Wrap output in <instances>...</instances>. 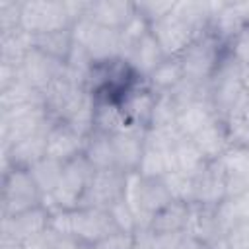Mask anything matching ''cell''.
Here are the masks:
<instances>
[{
	"label": "cell",
	"mask_w": 249,
	"mask_h": 249,
	"mask_svg": "<svg viewBox=\"0 0 249 249\" xmlns=\"http://www.w3.org/2000/svg\"><path fill=\"white\" fill-rule=\"evenodd\" d=\"M2 218H10L43 204V195L25 167L2 169Z\"/></svg>",
	"instance_id": "5b68a950"
},
{
	"label": "cell",
	"mask_w": 249,
	"mask_h": 249,
	"mask_svg": "<svg viewBox=\"0 0 249 249\" xmlns=\"http://www.w3.org/2000/svg\"><path fill=\"white\" fill-rule=\"evenodd\" d=\"M243 66H239L228 53L220 60L216 72L208 82V99L218 117L226 119L247 97L243 93Z\"/></svg>",
	"instance_id": "3957f363"
},
{
	"label": "cell",
	"mask_w": 249,
	"mask_h": 249,
	"mask_svg": "<svg viewBox=\"0 0 249 249\" xmlns=\"http://www.w3.org/2000/svg\"><path fill=\"white\" fill-rule=\"evenodd\" d=\"M31 47V35L21 29L0 33V62L19 66Z\"/></svg>",
	"instance_id": "f1b7e54d"
},
{
	"label": "cell",
	"mask_w": 249,
	"mask_h": 249,
	"mask_svg": "<svg viewBox=\"0 0 249 249\" xmlns=\"http://www.w3.org/2000/svg\"><path fill=\"white\" fill-rule=\"evenodd\" d=\"M233 111H239V113L243 115V119L247 121V124H249V101H247V99H245L237 109H233Z\"/></svg>",
	"instance_id": "60d3db41"
},
{
	"label": "cell",
	"mask_w": 249,
	"mask_h": 249,
	"mask_svg": "<svg viewBox=\"0 0 249 249\" xmlns=\"http://www.w3.org/2000/svg\"><path fill=\"white\" fill-rule=\"evenodd\" d=\"M185 80L183 66L179 58H165L148 78L146 84L156 91V93H171L181 86Z\"/></svg>",
	"instance_id": "484cf974"
},
{
	"label": "cell",
	"mask_w": 249,
	"mask_h": 249,
	"mask_svg": "<svg viewBox=\"0 0 249 249\" xmlns=\"http://www.w3.org/2000/svg\"><path fill=\"white\" fill-rule=\"evenodd\" d=\"M62 169H64L62 161H56V160L47 158V156L29 167V173L33 175L43 198L49 196L56 189V185H58V181L62 177Z\"/></svg>",
	"instance_id": "4dcf8cb0"
},
{
	"label": "cell",
	"mask_w": 249,
	"mask_h": 249,
	"mask_svg": "<svg viewBox=\"0 0 249 249\" xmlns=\"http://www.w3.org/2000/svg\"><path fill=\"white\" fill-rule=\"evenodd\" d=\"M74 43L80 45L93 62L121 56V35L115 29L97 25L88 18H80L72 25Z\"/></svg>",
	"instance_id": "9c48e42d"
},
{
	"label": "cell",
	"mask_w": 249,
	"mask_h": 249,
	"mask_svg": "<svg viewBox=\"0 0 249 249\" xmlns=\"http://www.w3.org/2000/svg\"><path fill=\"white\" fill-rule=\"evenodd\" d=\"M64 72V62L45 54L43 51L31 47L27 54L23 56L19 64V78L27 82L33 89L39 93H45V89Z\"/></svg>",
	"instance_id": "7c38bea8"
},
{
	"label": "cell",
	"mask_w": 249,
	"mask_h": 249,
	"mask_svg": "<svg viewBox=\"0 0 249 249\" xmlns=\"http://www.w3.org/2000/svg\"><path fill=\"white\" fill-rule=\"evenodd\" d=\"M243 93H245V97H247V101H249V68H245L243 70Z\"/></svg>",
	"instance_id": "b9f144b4"
},
{
	"label": "cell",
	"mask_w": 249,
	"mask_h": 249,
	"mask_svg": "<svg viewBox=\"0 0 249 249\" xmlns=\"http://www.w3.org/2000/svg\"><path fill=\"white\" fill-rule=\"evenodd\" d=\"M39 101H45L43 93L33 89L21 78H18L8 88L0 89V111H10V109H16V107H23V105L39 103Z\"/></svg>",
	"instance_id": "f546056e"
},
{
	"label": "cell",
	"mask_w": 249,
	"mask_h": 249,
	"mask_svg": "<svg viewBox=\"0 0 249 249\" xmlns=\"http://www.w3.org/2000/svg\"><path fill=\"white\" fill-rule=\"evenodd\" d=\"M19 18H21V2H12V0L0 2V33L19 29Z\"/></svg>",
	"instance_id": "8d00e7d4"
},
{
	"label": "cell",
	"mask_w": 249,
	"mask_h": 249,
	"mask_svg": "<svg viewBox=\"0 0 249 249\" xmlns=\"http://www.w3.org/2000/svg\"><path fill=\"white\" fill-rule=\"evenodd\" d=\"M124 177L126 173L119 167L111 169H95L80 206H95V208H109L113 202L123 198L124 191Z\"/></svg>",
	"instance_id": "8fae6325"
},
{
	"label": "cell",
	"mask_w": 249,
	"mask_h": 249,
	"mask_svg": "<svg viewBox=\"0 0 249 249\" xmlns=\"http://www.w3.org/2000/svg\"><path fill=\"white\" fill-rule=\"evenodd\" d=\"M173 160H175V171H181L191 177H196L198 173H202L204 167L210 163L202 156V152L196 148V144L187 136H181L173 144Z\"/></svg>",
	"instance_id": "d4e9b609"
},
{
	"label": "cell",
	"mask_w": 249,
	"mask_h": 249,
	"mask_svg": "<svg viewBox=\"0 0 249 249\" xmlns=\"http://www.w3.org/2000/svg\"><path fill=\"white\" fill-rule=\"evenodd\" d=\"M179 113V103L173 97V93H158L154 111H152V121L148 128H171L175 126Z\"/></svg>",
	"instance_id": "1f68e13d"
},
{
	"label": "cell",
	"mask_w": 249,
	"mask_h": 249,
	"mask_svg": "<svg viewBox=\"0 0 249 249\" xmlns=\"http://www.w3.org/2000/svg\"><path fill=\"white\" fill-rule=\"evenodd\" d=\"M136 12L152 25L173 12L175 2L173 0H150V2H134Z\"/></svg>",
	"instance_id": "d590c367"
},
{
	"label": "cell",
	"mask_w": 249,
	"mask_h": 249,
	"mask_svg": "<svg viewBox=\"0 0 249 249\" xmlns=\"http://www.w3.org/2000/svg\"><path fill=\"white\" fill-rule=\"evenodd\" d=\"M214 117H218V115H216L210 99L208 97H198V99H193V101H187V103L179 105L175 126L183 136L193 138Z\"/></svg>",
	"instance_id": "44dd1931"
},
{
	"label": "cell",
	"mask_w": 249,
	"mask_h": 249,
	"mask_svg": "<svg viewBox=\"0 0 249 249\" xmlns=\"http://www.w3.org/2000/svg\"><path fill=\"white\" fill-rule=\"evenodd\" d=\"M130 126L132 124L126 121L117 99L95 97V109H93V130L95 132H103L111 136Z\"/></svg>",
	"instance_id": "603a6c76"
},
{
	"label": "cell",
	"mask_w": 249,
	"mask_h": 249,
	"mask_svg": "<svg viewBox=\"0 0 249 249\" xmlns=\"http://www.w3.org/2000/svg\"><path fill=\"white\" fill-rule=\"evenodd\" d=\"M158 93L146 84V80H136L117 101L132 126L148 128L152 121V111L156 105Z\"/></svg>",
	"instance_id": "4fadbf2b"
},
{
	"label": "cell",
	"mask_w": 249,
	"mask_h": 249,
	"mask_svg": "<svg viewBox=\"0 0 249 249\" xmlns=\"http://www.w3.org/2000/svg\"><path fill=\"white\" fill-rule=\"evenodd\" d=\"M226 53L243 68H249V21L226 43Z\"/></svg>",
	"instance_id": "836d02e7"
},
{
	"label": "cell",
	"mask_w": 249,
	"mask_h": 249,
	"mask_svg": "<svg viewBox=\"0 0 249 249\" xmlns=\"http://www.w3.org/2000/svg\"><path fill=\"white\" fill-rule=\"evenodd\" d=\"M109 214L115 222V228L119 231H124V233H136L138 231V220L134 216V212L130 210V206L124 202V198H119L117 202H113L109 208Z\"/></svg>",
	"instance_id": "e575fe53"
},
{
	"label": "cell",
	"mask_w": 249,
	"mask_h": 249,
	"mask_svg": "<svg viewBox=\"0 0 249 249\" xmlns=\"http://www.w3.org/2000/svg\"><path fill=\"white\" fill-rule=\"evenodd\" d=\"M179 249H212V247H210L208 243L200 241V239H195V237H189V235H187Z\"/></svg>",
	"instance_id": "ab89813d"
},
{
	"label": "cell",
	"mask_w": 249,
	"mask_h": 249,
	"mask_svg": "<svg viewBox=\"0 0 249 249\" xmlns=\"http://www.w3.org/2000/svg\"><path fill=\"white\" fill-rule=\"evenodd\" d=\"M0 124H2V150L29 138L43 128H47L54 119L49 115L45 101L16 107L10 111H0Z\"/></svg>",
	"instance_id": "ba28073f"
},
{
	"label": "cell",
	"mask_w": 249,
	"mask_h": 249,
	"mask_svg": "<svg viewBox=\"0 0 249 249\" xmlns=\"http://www.w3.org/2000/svg\"><path fill=\"white\" fill-rule=\"evenodd\" d=\"M31 45L45 54L66 62L70 56V51L74 47V37H72V27L62 29V31H53V33H43V35H31Z\"/></svg>",
	"instance_id": "4316f807"
},
{
	"label": "cell",
	"mask_w": 249,
	"mask_h": 249,
	"mask_svg": "<svg viewBox=\"0 0 249 249\" xmlns=\"http://www.w3.org/2000/svg\"><path fill=\"white\" fill-rule=\"evenodd\" d=\"M84 156L88 158V161L95 169H111V167H117L115 150H113V142H111V136L109 134H103V132H95L93 130L88 136Z\"/></svg>",
	"instance_id": "83f0119b"
},
{
	"label": "cell",
	"mask_w": 249,
	"mask_h": 249,
	"mask_svg": "<svg viewBox=\"0 0 249 249\" xmlns=\"http://www.w3.org/2000/svg\"><path fill=\"white\" fill-rule=\"evenodd\" d=\"M150 31L167 58H179L193 45V41L204 33V31H198L195 25H191L183 16H179L175 8L171 14L152 23Z\"/></svg>",
	"instance_id": "30bf717a"
},
{
	"label": "cell",
	"mask_w": 249,
	"mask_h": 249,
	"mask_svg": "<svg viewBox=\"0 0 249 249\" xmlns=\"http://www.w3.org/2000/svg\"><path fill=\"white\" fill-rule=\"evenodd\" d=\"M51 231V210L39 204L21 214L2 218V249H21L23 245L45 237Z\"/></svg>",
	"instance_id": "8992f818"
},
{
	"label": "cell",
	"mask_w": 249,
	"mask_h": 249,
	"mask_svg": "<svg viewBox=\"0 0 249 249\" xmlns=\"http://www.w3.org/2000/svg\"><path fill=\"white\" fill-rule=\"evenodd\" d=\"M74 19L60 0H27L21 2L19 29L27 35H43L53 31L70 29Z\"/></svg>",
	"instance_id": "52a82bcc"
},
{
	"label": "cell",
	"mask_w": 249,
	"mask_h": 249,
	"mask_svg": "<svg viewBox=\"0 0 249 249\" xmlns=\"http://www.w3.org/2000/svg\"><path fill=\"white\" fill-rule=\"evenodd\" d=\"M115 230V222L107 208L80 206L74 210L51 212V231L54 235L74 237L86 245H95Z\"/></svg>",
	"instance_id": "6da1fadb"
},
{
	"label": "cell",
	"mask_w": 249,
	"mask_h": 249,
	"mask_svg": "<svg viewBox=\"0 0 249 249\" xmlns=\"http://www.w3.org/2000/svg\"><path fill=\"white\" fill-rule=\"evenodd\" d=\"M134 235L115 230L113 233H109L107 237H103L101 241H97L93 245V249H136V237Z\"/></svg>",
	"instance_id": "74e56055"
},
{
	"label": "cell",
	"mask_w": 249,
	"mask_h": 249,
	"mask_svg": "<svg viewBox=\"0 0 249 249\" xmlns=\"http://www.w3.org/2000/svg\"><path fill=\"white\" fill-rule=\"evenodd\" d=\"M185 233L189 237L200 239L208 245H214L224 235V230L218 220V206H204V204H191L189 206V220Z\"/></svg>",
	"instance_id": "e0dca14e"
},
{
	"label": "cell",
	"mask_w": 249,
	"mask_h": 249,
	"mask_svg": "<svg viewBox=\"0 0 249 249\" xmlns=\"http://www.w3.org/2000/svg\"><path fill=\"white\" fill-rule=\"evenodd\" d=\"M173 200H181L187 204L195 202V177L185 175L181 171H169L161 177Z\"/></svg>",
	"instance_id": "d6a6232c"
},
{
	"label": "cell",
	"mask_w": 249,
	"mask_h": 249,
	"mask_svg": "<svg viewBox=\"0 0 249 249\" xmlns=\"http://www.w3.org/2000/svg\"><path fill=\"white\" fill-rule=\"evenodd\" d=\"M88 136L80 134L64 121H53L47 132V158L56 161H70L76 156L84 154Z\"/></svg>",
	"instance_id": "5bb4252c"
},
{
	"label": "cell",
	"mask_w": 249,
	"mask_h": 249,
	"mask_svg": "<svg viewBox=\"0 0 249 249\" xmlns=\"http://www.w3.org/2000/svg\"><path fill=\"white\" fill-rule=\"evenodd\" d=\"M226 54V45H222L208 29L198 35L193 45L179 56L183 74L187 82L208 86L212 74L216 72L220 60Z\"/></svg>",
	"instance_id": "277c9868"
},
{
	"label": "cell",
	"mask_w": 249,
	"mask_h": 249,
	"mask_svg": "<svg viewBox=\"0 0 249 249\" xmlns=\"http://www.w3.org/2000/svg\"><path fill=\"white\" fill-rule=\"evenodd\" d=\"M136 171L144 179H161L165 173L175 171L173 146H160L146 140Z\"/></svg>",
	"instance_id": "7402d4cb"
},
{
	"label": "cell",
	"mask_w": 249,
	"mask_h": 249,
	"mask_svg": "<svg viewBox=\"0 0 249 249\" xmlns=\"http://www.w3.org/2000/svg\"><path fill=\"white\" fill-rule=\"evenodd\" d=\"M111 142L115 150L117 167L124 173L136 171L144 152V144H146V128L130 126L117 134H111Z\"/></svg>",
	"instance_id": "2e32d148"
},
{
	"label": "cell",
	"mask_w": 249,
	"mask_h": 249,
	"mask_svg": "<svg viewBox=\"0 0 249 249\" xmlns=\"http://www.w3.org/2000/svg\"><path fill=\"white\" fill-rule=\"evenodd\" d=\"M136 14L134 2H124V0H97L89 2L88 12L84 18L95 21L101 27L121 31L130 18Z\"/></svg>",
	"instance_id": "d6986e66"
},
{
	"label": "cell",
	"mask_w": 249,
	"mask_h": 249,
	"mask_svg": "<svg viewBox=\"0 0 249 249\" xmlns=\"http://www.w3.org/2000/svg\"><path fill=\"white\" fill-rule=\"evenodd\" d=\"M95 173V167L88 161L84 154L76 156L74 160L64 163L62 177L56 185V189L43 198V204L54 212V210H74L80 208L84 193Z\"/></svg>",
	"instance_id": "7a4b0ae2"
},
{
	"label": "cell",
	"mask_w": 249,
	"mask_h": 249,
	"mask_svg": "<svg viewBox=\"0 0 249 249\" xmlns=\"http://www.w3.org/2000/svg\"><path fill=\"white\" fill-rule=\"evenodd\" d=\"M189 206L187 202L181 200H171L167 202L160 212L154 214L148 230L154 233H177L185 231L187 220H189Z\"/></svg>",
	"instance_id": "cb8c5ba5"
},
{
	"label": "cell",
	"mask_w": 249,
	"mask_h": 249,
	"mask_svg": "<svg viewBox=\"0 0 249 249\" xmlns=\"http://www.w3.org/2000/svg\"><path fill=\"white\" fill-rule=\"evenodd\" d=\"M191 140L196 144V148L202 152V156L208 161L220 160L231 148L230 130H228L226 119H222V117L210 119Z\"/></svg>",
	"instance_id": "ac0fdd59"
},
{
	"label": "cell",
	"mask_w": 249,
	"mask_h": 249,
	"mask_svg": "<svg viewBox=\"0 0 249 249\" xmlns=\"http://www.w3.org/2000/svg\"><path fill=\"white\" fill-rule=\"evenodd\" d=\"M49 249H93V245H86L74 237H60V235H54L51 231Z\"/></svg>",
	"instance_id": "f35d334b"
},
{
	"label": "cell",
	"mask_w": 249,
	"mask_h": 249,
	"mask_svg": "<svg viewBox=\"0 0 249 249\" xmlns=\"http://www.w3.org/2000/svg\"><path fill=\"white\" fill-rule=\"evenodd\" d=\"M123 58L130 64V68L134 70V74H136L140 80H146L167 56L163 54L161 47H160L158 41L154 39L152 31H148L138 43H134V45L128 49V53H126Z\"/></svg>",
	"instance_id": "ffe728a7"
},
{
	"label": "cell",
	"mask_w": 249,
	"mask_h": 249,
	"mask_svg": "<svg viewBox=\"0 0 249 249\" xmlns=\"http://www.w3.org/2000/svg\"><path fill=\"white\" fill-rule=\"evenodd\" d=\"M228 198V175L220 160L210 161L202 173L195 177V202L204 206H220Z\"/></svg>",
	"instance_id": "9a60e30c"
}]
</instances>
